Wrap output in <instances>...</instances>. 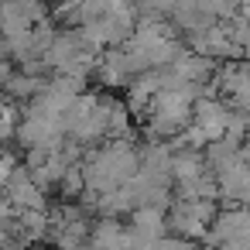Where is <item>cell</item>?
<instances>
[{"mask_svg":"<svg viewBox=\"0 0 250 250\" xmlns=\"http://www.w3.org/2000/svg\"><path fill=\"white\" fill-rule=\"evenodd\" d=\"M212 216H216V202L212 199H178L171 206V212H165V226H171L175 236L195 243V240L206 236Z\"/></svg>","mask_w":250,"mask_h":250,"instance_id":"6da1fadb","label":"cell"}]
</instances>
